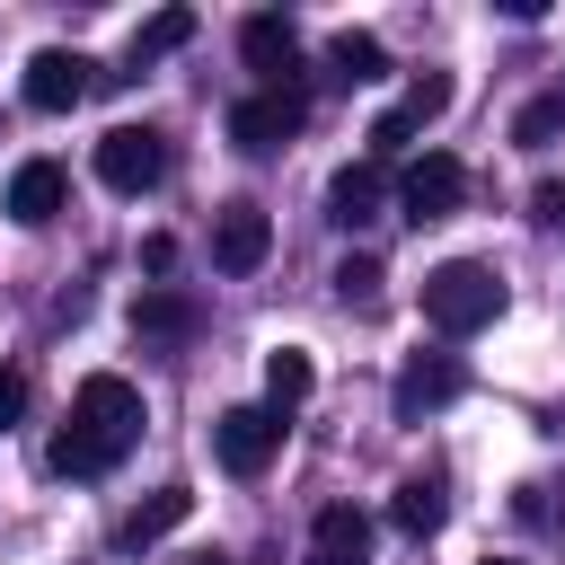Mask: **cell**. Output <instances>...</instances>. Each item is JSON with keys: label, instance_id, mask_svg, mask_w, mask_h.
I'll list each match as a JSON object with an SVG mask.
<instances>
[{"label": "cell", "instance_id": "1", "mask_svg": "<svg viewBox=\"0 0 565 565\" xmlns=\"http://www.w3.org/2000/svg\"><path fill=\"white\" fill-rule=\"evenodd\" d=\"M494 309H503L494 265L450 256V265H433V274H424V318H433L441 335H477V327H494Z\"/></svg>", "mask_w": 565, "mask_h": 565}, {"label": "cell", "instance_id": "2", "mask_svg": "<svg viewBox=\"0 0 565 565\" xmlns=\"http://www.w3.org/2000/svg\"><path fill=\"white\" fill-rule=\"evenodd\" d=\"M71 433H88L106 459H124V450L141 441V388H132L124 371H88L79 397H71Z\"/></svg>", "mask_w": 565, "mask_h": 565}, {"label": "cell", "instance_id": "3", "mask_svg": "<svg viewBox=\"0 0 565 565\" xmlns=\"http://www.w3.org/2000/svg\"><path fill=\"white\" fill-rule=\"evenodd\" d=\"M97 177H106L115 194H150V185L168 177V141H159L150 124H115V132L97 141Z\"/></svg>", "mask_w": 565, "mask_h": 565}, {"label": "cell", "instance_id": "4", "mask_svg": "<svg viewBox=\"0 0 565 565\" xmlns=\"http://www.w3.org/2000/svg\"><path fill=\"white\" fill-rule=\"evenodd\" d=\"M212 450H221L230 477H265L274 450H282V415H274V406H230V415L212 424Z\"/></svg>", "mask_w": 565, "mask_h": 565}, {"label": "cell", "instance_id": "5", "mask_svg": "<svg viewBox=\"0 0 565 565\" xmlns=\"http://www.w3.org/2000/svg\"><path fill=\"white\" fill-rule=\"evenodd\" d=\"M88 88H97V62H88V53H71V44L26 53V106H35V115H71Z\"/></svg>", "mask_w": 565, "mask_h": 565}, {"label": "cell", "instance_id": "6", "mask_svg": "<svg viewBox=\"0 0 565 565\" xmlns=\"http://www.w3.org/2000/svg\"><path fill=\"white\" fill-rule=\"evenodd\" d=\"M300 124H309V97L300 88H256V97L230 106V141L238 150H282Z\"/></svg>", "mask_w": 565, "mask_h": 565}, {"label": "cell", "instance_id": "7", "mask_svg": "<svg viewBox=\"0 0 565 565\" xmlns=\"http://www.w3.org/2000/svg\"><path fill=\"white\" fill-rule=\"evenodd\" d=\"M459 194H468V168L450 159V150H424L406 177H397V212L424 230V221H450L459 212Z\"/></svg>", "mask_w": 565, "mask_h": 565}, {"label": "cell", "instance_id": "8", "mask_svg": "<svg viewBox=\"0 0 565 565\" xmlns=\"http://www.w3.org/2000/svg\"><path fill=\"white\" fill-rule=\"evenodd\" d=\"M459 388H468V371H459L450 353H406V371H397V388H388V397H397V424H424V415H433V406H450Z\"/></svg>", "mask_w": 565, "mask_h": 565}, {"label": "cell", "instance_id": "9", "mask_svg": "<svg viewBox=\"0 0 565 565\" xmlns=\"http://www.w3.org/2000/svg\"><path fill=\"white\" fill-rule=\"evenodd\" d=\"M265 256H274V221H265L256 203H230V212L212 221V265H221V274H256Z\"/></svg>", "mask_w": 565, "mask_h": 565}, {"label": "cell", "instance_id": "10", "mask_svg": "<svg viewBox=\"0 0 565 565\" xmlns=\"http://www.w3.org/2000/svg\"><path fill=\"white\" fill-rule=\"evenodd\" d=\"M238 53H247V71H265V88H291V71H300V35H291V18H274V9H256V18L238 26Z\"/></svg>", "mask_w": 565, "mask_h": 565}, {"label": "cell", "instance_id": "11", "mask_svg": "<svg viewBox=\"0 0 565 565\" xmlns=\"http://www.w3.org/2000/svg\"><path fill=\"white\" fill-rule=\"evenodd\" d=\"M62 194H71V177H62L53 159H26V168L9 177V194H0V212H9L18 230H44V221L62 212Z\"/></svg>", "mask_w": 565, "mask_h": 565}, {"label": "cell", "instance_id": "12", "mask_svg": "<svg viewBox=\"0 0 565 565\" xmlns=\"http://www.w3.org/2000/svg\"><path fill=\"white\" fill-rule=\"evenodd\" d=\"M309 565H371V512L327 503V512L309 521Z\"/></svg>", "mask_w": 565, "mask_h": 565}, {"label": "cell", "instance_id": "13", "mask_svg": "<svg viewBox=\"0 0 565 565\" xmlns=\"http://www.w3.org/2000/svg\"><path fill=\"white\" fill-rule=\"evenodd\" d=\"M380 194H388V185H380V159H353V168L327 177V221H335V230H371V221H380Z\"/></svg>", "mask_w": 565, "mask_h": 565}, {"label": "cell", "instance_id": "14", "mask_svg": "<svg viewBox=\"0 0 565 565\" xmlns=\"http://www.w3.org/2000/svg\"><path fill=\"white\" fill-rule=\"evenodd\" d=\"M327 79H335V88H371V79H388V44L362 35V26H344V35L327 44Z\"/></svg>", "mask_w": 565, "mask_h": 565}, {"label": "cell", "instance_id": "15", "mask_svg": "<svg viewBox=\"0 0 565 565\" xmlns=\"http://www.w3.org/2000/svg\"><path fill=\"white\" fill-rule=\"evenodd\" d=\"M441 512H450L441 477H406V486H397V503H388V521H397L406 539H433V530H441Z\"/></svg>", "mask_w": 565, "mask_h": 565}, {"label": "cell", "instance_id": "16", "mask_svg": "<svg viewBox=\"0 0 565 565\" xmlns=\"http://www.w3.org/2000/svg\"><path fill=\"white\" fill-rule=\"evenodd\" d=\"M185 512H194V494H185V486H159L150 503H132V512H124V547H150V539H168Z\"/></svg>", "mask_w": 565, "mask_h": 565}, {"label": "cell", "instance_id": "17", "mask_svg": "<svg viewBox=\"0 0 565 565\" xmlns=\"http://www.w3.org/2000/svg\"><path fill=\"white\" fill-rule=\"evenodd\" d=\"M309 388H318V371H309V353H300V344L265 353V397H274V415H291V406H300Z\"/></svg>", "mask_w": 565, "mask_h": 565}, {"label": "cell", "instance_id": "18", "mask_svg": "<svg viewBox=\"0 0 565 565\" xmlns=\"http://www.w3.org/2000/svg\"><path fill=\"white\" fill-rule=\"evenodd\" d=\"M132 335H194V300L185 291H141L132 300Z\"/></svg>", "mask_w": 565, "mask_h": 565}, {"label": "cell", "instance_id": "19", "mask_svg": "<svg viewBox=\"0 0 565 565\" xmlns=\"http://www.w3.org/2000/svg\"><path fill=\"white\" fill-rule=\"evenodd\" d=\"M185 35H194V9H159V18L132 26V62H159V53H177Z\"/></svg>", "mask_w": 565, "mask_h": 565}, {"label": "cell", "instance_id": "20", "mask_svg": "<svg viewBox=\"0 0 565 565\" xmlns=\"http://www.w3.org/2000/svg\"><path fill=\"white\" fill-rule=\"evenodd\" d=\"M44 459H53V477H106V468H115V459H106L88 433H71V424L53 433V450H44Z\"/></svg>", "mask_w": 565, "mask_h": 565}, {"label": "cell", "instance_id": "21", "mask_svg": "<svg viewBox=\"0 0 565 565\" xmlns=\"http://www.w3.org/2000/svg\"><path fill=\"white\" fill-rule=\"evenodd\" d=\"M556 132H565V97H530V106L512 115V141H521V150H547Z\"/></svg>", "mask_w": 565, "mask_h": 565}, {"label": "cell", "instance_id": "22", "mask_svg": "<svg viewBox=\"0 0 565 565\" xmlns=\"http://www.w3.org/2000/svg\"><path fill=\"white\" fill-rule=\"evenodd\" d=\"M380 282H388L380 256H344V265H335V300H344V309H380Z\"/></svg>", "mask_w": 565, "mask_h": 565}, {"label": "cell", "instance_id": "23", "mask_svg": "<svg viewBox=\"0 0 565 565\" xmlns=\"http://www.w3.org/2000/svg\"><path fill=\"white\" fill-rule=\"evenodd\" d=\"M441 106H450V79H441V71H424V79H415V88H406V97H397V115H406V124H415V132H424V124H433V115H441Z\"/></svg>", "mask_w": 565, "mask_h": 565}, {"label": "cell", "instance_id": "24", "mask_svg": "<svg viewBox=\"0 0 565 565\" xmlns=\"http://www.w3.org/2000/svg\"><path fill=\"white\" fill-rule=\"evenodd\" d=\"M406 141H415V124H406V115H397V106H388V115H380V124H371V159H397V150H406Z\"/></svg>", "mask_w": 565, "mask_h": 565}, {"label": "cell", "instance_id": "25", "mask_svg": "<svg viewBox=\"0 0 565 565\" xmlns=\"http://www.w3.org/2000/svg\"><path fill=\"white\" fill-rule=\"evenodd\" d=\"M18 415H26V371H9V362H0V433H9Z\"/></svg>", "mask_w": 565, "mask_h": 565}, {"label": "cell", "instance_id": "26", "mask_svg": "<svg viewBox=\"0 0 565 565\" xmlns=\"http://www.w3.org/2000/svg\"><path fill=\"white\" fill-rule=\"evenodd\" d=\"M530 212H539V221H565V185H539V194H530Z\"/></svg>", "mask_w": 565, "mask_h": 565}, {"label": "cell", "instance_id": "27", "mask_svg": "<svg viewBox=\"0 0 565 565\" xmlns=\"http://www.w3.org/2000/svg\"><path fill=\"white\" fill-rule=\"evenodd\" d=\"M194 565H221V556H194Z\"/></svg>", "mask_w": 565, "mask_h": 565}, {"label": "cell", "instance_id": "28", "mask_svg": "<svg viewBox=\"0 0 565 565\" xmlns=\"http://www.w3.org/2000/svg\"><path fill=\"white\" fill-rule=\"evenodd\" d=\"M486 565H512V556H486Z\"/></svg>", "mask_w": 565, "mask_h": 565}]
</instances>
